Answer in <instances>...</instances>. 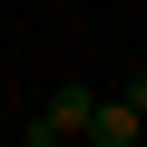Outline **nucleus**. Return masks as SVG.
Masks as SVG:
<instances>
[{
	"mask_svg": "<svg viewBox=\"0 0 147 147\" xmlns=\"http://www.w3.org/2000/svg\"><path fill=\"white\" fill-rule=\"evenodd\" d=\"M79 137H88V147H137V137H147V118H137V108H127V98H98V108H88V127H79Z\"/></svg>",
	"mask_w": 147,
	"mask_h": 147,
	"instance_id": "nucleus-2",
	"label": "nucleus"
},
{
	"mask_svg": "<svg viewBox=\"0 0 147 147\" xmlns=\"http://www.w3.org/2000/svg\"><path fill=\"white\" fill-rule=\"evenodd\" d=\"M88 108H98V88H49L39 98V118H30V147H79V127H88Z\"/></svg>",
	"mask_w": 147,
	"mask_h": 147,
	"instance_id": "nucleus-1",
	"label": "nucleus"
}]
</instances>
